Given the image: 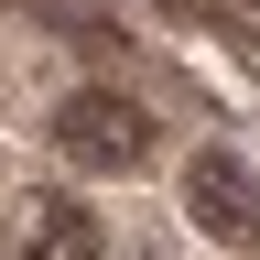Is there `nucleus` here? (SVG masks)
Segmentation results:
<instances>
[{
	"label": "nucleus",
	"instance_id": "f257e3e1",
	"mask_svg": "<svg viewBox=\"0 0 260 260\" xmlns=\"http://www.w3.org/2000/svg\"><path fill=\"white\" fill-rule=\"evenodd\" d=\"M54 152L76 162V174H141L152 162V109L119 87H76L54 109Z\"/></svg>",
	"mask_w": 260,
	"mask_h": 260
},
{
	"label": "nucleus",
	"instance_id": "f03ea898",
	"mask_svg": "<svg viewBox=\"0 0 260 260\" xmlns=\"http://www.w3.org/2000/svg\"><path fill=\"white\" fill-rule=\"evenodd\" d=\"M0 260H109V228L76 195H11L0 206Z\"/></svg>",
	"mask_w": 260,
	"mask_h": 260
},
{
	"label": "nucleus",
	"instance_id": "7ed1b4c3",
	"mask_svg": "<svg viewBox=\"0 0 260 260\" xmlns=\"http://www.w3.org/2000/svg\"><path fill=\"white\" fill-rule=\"evenodd\" d=\"M184 217L206 228V239L249 249V239H260V174H249L239 152H195V174H184Z\"/></svg>",
	"mask_w": 260,
	"mask_h": 260
}]
</instances>
